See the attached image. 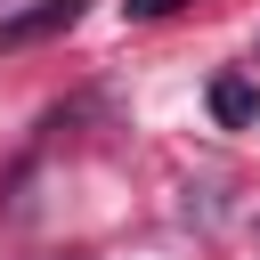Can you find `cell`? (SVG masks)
<instances>
[{"mask_svg":"<svg viewBox=\"0 0 260 260\" xmlns=\"http://www.w3.org/2000/svg\"><path fill=\"white\" fill-rule=\"evenodd\" d=\"M211 114H219L228 130H244V122H260V89H252L244 73H219V81H211Z\"/></svg>","mask_w":260,"mask_h":260,"instance_id":"obj_2","label":"cell"},{"mask_svg":"<svg viewBox=\"0 0 260 260\" xmlns=\"http://www.w3.org/2000/svg\"><path fill=\"white\" fill-rule=\"evenodd\" d=\"M130 16H171V8H187V0H122Z\"/></svg>","mask_w":260,"mask_h":260,"instance_id":"obj_3","label":"cell"},{"mask_svg":"<svg viewBox=\"0 0 260 260\" xmlns=\"http://www.w3.org/2000/svg\"><path fill=\"white\" fill-rule=\"evenodd\" d=\"M73 16H81V0H32L24 16L0 24V49H32V41H49V32H73Z\"/></svg>","mask_w":260,"mask_h":260,"instance_id":"obj_1","label":"cell"}]
</instances>
